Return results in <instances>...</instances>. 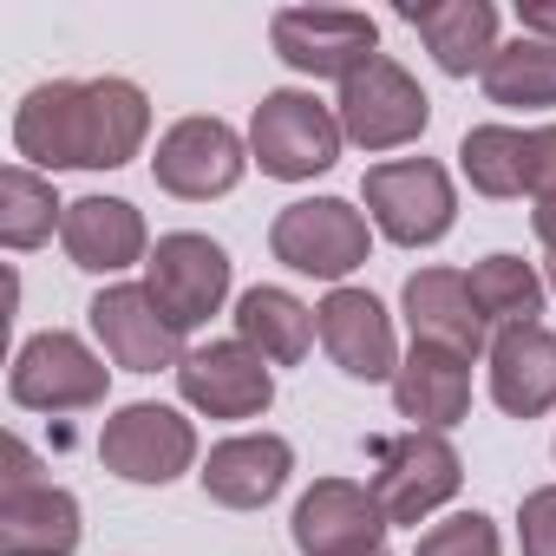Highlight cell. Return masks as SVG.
<instances>
[{
    "label": "cell",
    "mask_w": 556,
    "mask_h": 556,
    "mask_svg": "<svg viewBox=\"0 0 556 556\" xmlns=\"http://www.w3.org/2000/svg\"><path fill=\"white\" fill-rule=\"evenodd\" d=\"M491 400L510 419H536L556 406V334L543 321L491 341Z\"/></svg>",
    "instance_id": "44dd1931"
},
{
    "label": "cell",
    "mask_w": 556,
    "mask_h": 556,
    "mask_svg": "<svg viewBox=\"0 0 556 556\" xmlns=\"http://www.w3.org/2000/svg\"><path fill=\"white\" fill-rule=\"evenodd\" d=\"M393 406L413 419V432H452L471 413V361L445 348H413L393 374Z\"/></svg>",
    "instance_id": "ffe728a7"
},
{
    "label": "cell",
    "mask_w": 556,
    "mask_h": 556,
    "mask_svg": "<svg viewBox=\"0 0 556 556\" xmlns=\"http://www.w3.org/2000/svg\"><path fill=\"white\" fill-rule=\"evenodd\" d=\"M34 471H40V465H34V452H27L21 439H8V478H0V491H27V484H40Z\"/></svg>",
    "instance_id": "1f68e13d"
},
{
    "label": "cell",
    "mask_w": 556,
    "mask_h": 556,
    "mask_svg": "<svg viewBox=\"0 0 556 556\" xmlns=\"http://www.w3.org/2000/svg\"><path fill=\"white\" fill-rule=\"evenodd\" d=\"M268 249L275 262H289L295 275H315V282H341L354 275L374 249L367 236V216L341 197H308V203H289L268 229Z\"/></svg>",
    "instance_id": "277c9868"
},
{
    "label": "cell",
    "mask_w": 556,
    "mask_h": 556,
    "mask_svg": "<svg viewBox=\"0 0 556 556\" xmlns=\"http://www.w3.org/2000/svg\"><path fill=\"white\" fill-rule=\"evenodd\" d=\"M517 27H523V40L556 47V0H517Z\"/></svg>",
    "instance_id": "4dcf8cb0"
},
{
    "label": "cell",
    "mask_w": 556,
    "mask_h": 556,
    "mask_svg": "<svg viewBox=\"0 0 556 556\" xmlns=\"http://www.w3.org/2000/svg\"><path fill=\"white\" fill-rule=\"evenodd\" d=\"M321 348L348 380H393L400 374V341H393V315L367 295V289H334L321 308Z\"/></svg>",
    "instance_id": "2e32d148"
},
{
    "label": "cell",
    "mask_w": 556,
    "mask_h": 556,
    "mask_svg": "<svg viewBox=\"0 0 556 556\" xmlns=\"http://www.w3.org/2000/svg\"><path fill=\"white\" fill-rule=\"evenodd\" d=\"M406 328H413V348H445L458 361H478L491 348V328L478 315V295H471V275L458 268H419L406 275Z\"/></svg>",
    "instance_id": "9a60e30c"
},
{
    "label": "cell",
    "mask_w": 556,
    "mask_h": 556,
    "mask_svg": "<svg viewBox=\"0 0 556 556\" xmlns=\"http://www.w3.org/2000/svg\"><path fill=\"white\" fill-rule=\"evenodd\" d=\"M549 289H556V255H549Z\"/></svg>",
    "instance_id": "836d02e7"
},
{
    "label": "cell",
    "mask_w": 556,
    "mask_h": 556,
    "mask_svg": "<svg viewBox=\"0 0 556 556\" xmlns=\"http://www.w3.org/2000/svg\"><path fill=\"white\" fill-rule=\"evenodd\" d=\"M295 471V445L282 432H242V439H223L210 458H203V497L223 504V510H262L268 497H282Z\"/></svg>",
    "instance_id": "e0dca14e"
},
{
    "label": "cell",
    "mask_w": 556,
    "mask_h": 556,
    "mask_svg": "<svg viewBox=\"0 0 556 556\" xmlns=\"http://www.w3.org/2000/svg\"><path fill=\"white\" fill-rule=\"evenodd\" d=\"M530 203H556V125L530 131Z\"/></svg>",
    "instance_id": "f546056e"
},
{
    "label": "cell",
    "mask_w": 556,
    "mask_h": 556,
    "mask_svg": "<svg viewBox=\"0 0 556 556\" xmlns=\"http://www.w3.org/2000/svg\"><path fill=\"white\" fill-rule=\"evenodd\" d=\"M413 556H504V543H497V523L484 510H465V517L432 523Z\"/></svg>",
    "instance_id": "83f0119b"
},
{
    "label": "cell",
    "mask_w": 556,
    "mask_h": 556,
    "mask_svg": "<svg viewBox=\"0 0 556 556\" xmlns=\"http://www.w3.org/2000/svg\"><path fill=\"white\" fill-rule=\"evenodd\" d=\"M86 315H92V334L105 341L112 367H125V374L184 367V328L157 308V295H151L144 282H118V289H105Z\"/></svg>",
    "instance_id": "7c38bea8"
},
{
    "label": "cell",
    "mask_w": 556,
    "mask_h": 556,
    "mask_svg": "<svg viewBox=\"0 0 556 556\" xmlns=\"http://www.w3.org/2000/svg\"><path fill=\"white\" fill-rule=\"evenodd\" d=\"M517 536H523V556H556V484H543V491L523 497Z\"/></svg>",
    "instance_id": "f1b7e54d"
},
{
    "label": "cell",
    "mask_w": 556,
    "mask_h": 556,
    "mask_svg": "<svg viewBox=\"0 0 556 556\" xmlns=\"http://www.w3.org/2000/svg\"><path fill=\"white\" fill-rule=\"evenodd\" d=\"M380 556H387V549H380Z\"/></svg>",
    "instance_id": "e575fe53"
},
{
    "label": "cell",
    "mask_w": 556,
    "mask_h": 556,
    "mask_svg": "<svg viewBox=\"0 0 556 556\" xmlns=\"http://www.w3.org/2000/svg\"><path fill=\"white\" fill-rule=\"evenodd\" d=\"M177 387L184 400L203 413V419H255L268 413L275 400V374L255 348L242 341H210V348H190L184 367H177Z\"/></svg>",
    "instance_id": "4fadbf2b"
},
{
    "label": "cell",
    "mask_w": 556,
    "mask_h": 556,
    "mask_svg": "<svg viewBox=\"0 0 556 556\" xmlns=\"http://www.w3.org/2000/svg\"><path fill=\"white\" fill-rule=\"evenodd\" d=\"M105 374H112V367H105L79 334L47 328V334H34V341L14 354L8 393H14V406H27V413H86V406L105 400Z\"/></svg>",
    "instance_id": "ba28073f"
},
{
    "label": "cell",
    "mask_w": 556,
    "mask_h": 556,
    "mask_svg": "<svg viewBox=\"0 0 556 556\" xmlns=\"http://www.w3.org/2000/svg\"><path fill=\"white\" fill-rule=\"evenodd\" d=\"M99 458L105 471H118L125 484H170L197 465V426L157 400H131L105 419L99 432Z\"/></svg>",
    "instance_id": "52a82bcc"
},
{
    "label": "cell",
    "mask_w": 556,
    "mask_h": 556,
    "mask_svg": "<svg viewBox=\"0 0 556 556\" xmlns=\"http://www.w3.org/2000/svg\"><path fill=\"white\" fill-rule=\"evenodd\" d=\"M543 275L523 262V255H484L478 268H471V295H478V315H484V328H497V334H510V328H536V315H543Z\"/></svg>",
    "instance_id": "cb8c5ba5"
},
{
    "label": "cell",
    "mask_w": 556,
    "mask_h": 556,
    "mask_svg": "<svg viewBox=\"0 0 556 556\" xmlns=\"http://www.w3.org/2000/svg\"><path fill=\"white\" fill-rule=\"evenodd\" d=\"M268 40L308 79H354L380 53V27L354 8H282L268 21Z\"/></svg>",
    "instance_id": "9c48e42d"
},
{
    "label": "cell",
    "mask_w": 556,
    "mask_h": 556,
    "mask_svg": "<svg viewBox=\"0 0 556 556\" xmlns=\"http://www.w3.org/2000/svg\"><path fill=\"white\" fill-rule=\"evenodd\" d=\"M400 21L426 40V53L452 79H471V73L484 79V66L497 60V8L491 0H406Z\"/></svg>",
    "instance_id": "ac0fdd59"
},
{
    "label": "cell",
    "mask_w": 556,
    "mask_h": 556,
    "mask_svg": "<svg viewBox=\"0 0 556 556\" xmlns=\"http://www.w3.org/2000/svg\"><path fill=\"white\" fill-rule=\"evenodd\" d=\"M361 190H367V210H374L380 236L400 242V249H426V242H439V236L452 229V216H458L452 177H445V164H432V157L374 164Z\"/></svg>",
    "instance_id": "8992f818"
},
{
    "label": "cell",
    "mask_w": 556,
    "mask_h": 556,
    "mask_svg": "<svg viewBox=\"0 0 556 556\" xmlns=\"http://www.w3.org/2000/svg\"><path fill=\"white\" fill-rule=\"evenodd\" d=\"M79 549V497L60 484L0 491V556H73Z\"/></svg>",
    "instance_id": "7402d4cb"
},
{
    "label": "cell",
    "mask_w": 556,
    "mask_h": 556,
    "mask_svg": "<svg viewBox=\"0 0 556 556\" xmlns=\"http://www.w3.org/2000/svg\"><path fill=\"white\" fill-rule=\"evenodd\" d=\"M530 223H536V242L556 255V203H536V210H530Z\"/></svg>",
    "instance_id": "d6a6232c"
},
{
    "label": "cell",
    "mask_w": 556,
    "mask_h": 556,
    "mask_svg": "<svg viewBox=\"0 0 556 556\" xmlns=\"http://www.w3.org/2000/svg\"><path fill=\"white\" fill-rule=\"evenodd\" d=\"M315 334H321L315 308L295 302L289 289H249V295L236 302V341L255 348L268 367H295V361H308Z\"/></svg>",
    "instance_id": "603a6c76"
},
{
    "label": "cell",
    "mask_w": 556,
    "mask_h": 556,
    "mask_svg": "<svg viewBox=\"0 0 556 556\" xmlns=\"http://www.w3.org/2000/svg\"><path fill=\"white\" fill-rule=\"evenodd\" d=\"M341 138H348L341 112H328L315 92H268L249 118V151H255L262 177H282V184L334 170Z\"/></svg>",
    "instance_id": "7a4b0ae2"
},
{
    "label": "cell",
    "mask_w": 556,
    "mask_h": 556,
    "mask_svg": "<svg viewBox=\"0 0 556 556\" xmlns=\"http://www.w3.org/2000/svg\"><path fill=\"white\" fill-rule=\"evenodd\" d=\"M484 99L491 105H556V47L549 40H510L484 66Z\"/></svg>",
    "instance_id": "4316f807"
},
{
    "label": "cell",
    "mask_w": 556,
    "mask_h": 556,
    "mask_svg": "<svg viewBox=\"0 0 556 556\" xmlns=\"http://www.w3.org/2000/svg\"><path fill=\"white\" fill-rule=\"evenodd\" d=\"M151 99L131 79H53L14 112V151L34 170H118L144 151Z\"/></svg>",
    "instance_id": "6da1fadb"
},
{
    "label": "cell",
    "mask_w": 556,
    "mask_h": 556,
    "mask_svg": "<svg viewBox=\"0 0 556 556\" xmlns=\"http://www.w3.org/2000/svg\"><path fill=\"white\" fill-rule=\"evenodd\" d=\"M60 223H66V203L53 197V184L34 164H8V177H0V242L40 249Z\"/></svg>",
    "instance_id": "484cf974"
},
{
    "label": "cell",
    "mask_w": 556,
    "mask_h": 556,
    "mask_svg": "<svg viewBox=\"0 0 556 556\" xmlns=\"http://www.w3.org/2000/svg\"><path fill=\"white\" fill-rule=\"evenodd\" d=\"M242 164H249L242 138L223 118H177L157 138L151 177H157V190H170L184 203H210V197H229L242 184Z\"/></svg>",
    "instance_id": "8fae6325"
},
{
    "label": "cell",
    "mask_w": 556,
    "mask_h": 556,
    "mask_svg": "<svg viewBox=\"0 0 556 556\" xmlns=\"http://www.w3.org/2000/svg\"><path fill=\"white\" fill-rule=\"evenodd\" d=\"M387 510L354 478H321L295 504V549L302 556H380Z\"/></svg>",
    "instance_id": "5bb4252c"
},
{
    "label": "cell",
    "mask_w": 556,
    "mask_h": 556,
    "mask_svg": "<svg viewBox=\"0 0 556 556\" xmlns=\"http://www.w3.org/2000/svg\"><path fill=\"white\" fill-rule=\"evenodd\" d=\"M465 484V465L445 432H400L374 445V497L387 523H419L439 504H452Z\"/></svg>",
    "instance_id": "3957f363"
},
{
    "label": "cell",
    "mask_w": 556,
    "mask_h": 556,
    "mask_svg": "<svg viewBox=\"0 0 556 556\" xmlns=\"http://www.w3.org/2000/svg\"><path fill=\"white\" fill-rule=\"evenodd\" d=\"M458 164L478 197H530V131L510 125H471L458 144Z\"/></svg>",
    "instance_id": "d4e9b609"
},
{
    "label": "cell",
    "mask_w": 556,
    "mask_h": 556,
    "mask_svg": "<svg viewBox=\"0 0 556 556\" xmlns=\"http://www.w3.org/2000/svg\"><path fill=\"white\" fill-rule=\"evenodd\" d=\"M426 125H432V99L419 92V79L400 60L374 53L354 79H341V131L361 151H400Z\"/></svg>",
    "instance_id": "5b68a950"
},
{
    "label": "cell",
    "mask_w": 556,
    "mask_h": 556,
    "mask_svg": "<svg viewBox=\"0 0 556 556\" xmlns=\"http://www.w3.org/2000/svg\"><path fill=\"white\" fill-rule=\"evenodd\" d=\"M144 289H151L157 308L190 334V328H203V321L223 308V295H229V255H223V242H210V236H197V229L157 236V249H151V262H144Z\"/></svg>",
    "instance_id": "30bf717a"
},
{
    "label": "cell",
    "mask_w": 556,
    "mask_h": 556,
    "mask_svg": "<svg viewBox=\"0 0 556 556\" xmlns=\"http://www.w3.org/2000/svg\"><path fill=\"white\" fill-rule=\"evenodd\" d=\"M60 242L73 255V268L86 275H118L131 262H144V216L125 203V197H79L66 203V223H60Z\"/></svg>",
    "instance_id": "d6986e66"
}]
</instances>
